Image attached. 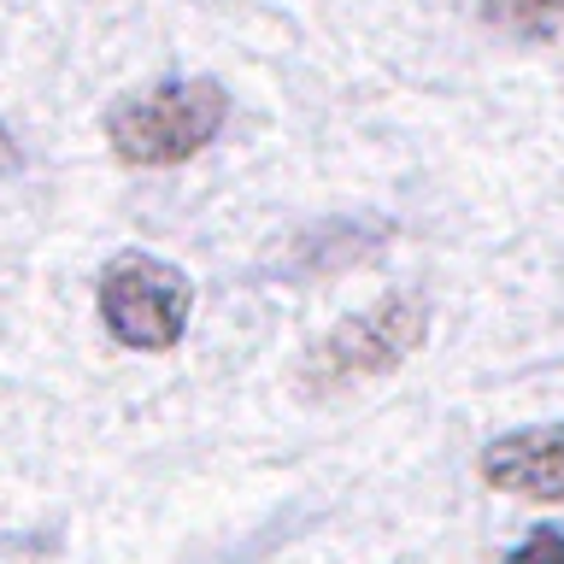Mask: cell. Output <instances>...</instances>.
<instances>
[{"instance_id": "cell-1", "label": "cell", "mask_w": 564, "mask_h": 564, "mask_svg": "<svg viewBox=\"0 0 564 564\" xmlns=\"http://www.w3.org/2000/svg\"><path fill=\"white\" fill-rule=\"evenodd\" d=\"M229 123V88L218 77H165L106 106V148L130 171H171L206 153Z\"/></svg>"}, {"instance_id": "cell-2", "label": "cell", "mask_w": 564, "mask_h": 564, "mask_svg": "<svg viewBox=\"0 0 564 564\" xmlns=\"http://www.w3.org/2000/svg\"><path fill=\"white\" fill-rule=\"evenodd\" d=\"M430 335V306L412 289H394L370 306L335 317L300 359V394H341V388L394 377Z\"/></svg>"}, {"instance_id": "cell-3", "label": "cell", "mask_w": 564, "mask_h": 564, "mask_svg": "<svg viewBox=\"0 0 564 564\" xmlns=\"http://www.w3.org/2000/svg\"><path fill=\"white\" fill-rule=\"evenodd\" d=\"M95 312L100 329L130 352H171L183 347L188 317H194V282L183 264L123 247L100 264L95 276Z\"/></svg>"}, {"instance_id": "cell-4", "label": "cell", "mask_w": 564, "mask_h": 564, "mask_svg": "<svg viewBox=\"0 0 564 564\" xmlns=\"http://www.w3.org/2000/svg\"><path fill=\"white\" fill-rule=\"evenodd\" d=\"M476 476L506 500L564 511V423H523V430L494 435L476 453Z\"/></svg>"}, {"instance_id": "cell-5", "label": "cell", "mask_w": 564, "mask_h": 564, "mask_svg": "<svg viewBox=\"0 0 564 564\" xmlns=\"http://www.w3.org/2000/svg\"><path fill=\"white\" fill-rule=\"evenodd\" d=\"M482 18L506 35H546L564 18V0H482Z\"/></svg>"}, {"instance_id": "cell-6", "label": "cell", "mask_w": 564, "mask_h": 564, "mask_svg": "<svg viewBox=\"0 0 564 564\" xmlns=\"http://www.w3.org/2000/svg\"><path fill=\"white\" fill-rule=\"evenodd\" d=\"M506 564H564V529L558 523H535L529 535L506 553Z\"/></svg>"}, {"instance_id": "cell-7", "label": "cell", "mask_w": 564, "mask_h": 564, "mask_svg": "<svg viewBox=\"0 0 564 564\" xmlns=\"http://www.w3.org/2000/svg\"><path fill=\"white\" fill-rule=\"evenodd\" d=\"M18 165H24V153H18V141H12V130L0 123V176H12Z\"/></svg>"}]
</instances>
